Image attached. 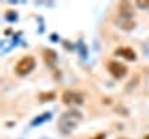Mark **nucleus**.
Here are the masks:
<instances>
[{
	"mask_svg": "<svg viewBox=\"0 0 149 139\" xmlns=\"http://www.w3.org/2000/svg\"><path fill=\"white\" fill-rule=\"evenodd\" d=\"M82 120V113L77 109H69L65 111L63 115H60V120H58V128L62 130L63 133H69L71 130H74V126H78Z\"/></svg>",
	"mask_w": 149,
	"mask_h": 139,
	"instance_id": "f257e3e1",
	"label": "nucleus"
},
{
	"mask_svg": "<svg viewBox=\"0 0 149 139\" xmlns=\"http://www.w3.org/2000/svg\"><path fill=\"white\" fill-rule=\"evenodd\" d=\"M119 17H118V24L123 30H130L134 28V19H132V11H130V4L129 2H121L118 6Z\"/></svg>",
	"mask_w": 149,
	"mask_h": 139,
	"instance_id": "f03ea898",
	"label": "nucleus"
},
{
	"mask_svg": "<svg viewBox=\"0 0 149 139\" xmlns=\"http://www.w3.org/2000/svg\"><path fill=\"white\" fill-rule=\"evenodd\" d=\"M36 67V59L34 56H24L22 59H19L17 65H15V74H19V76H26L28 72H32Z\"/></svg>",
	"mask_w": 149,
	"mask_h": 139,
	"instance_id": "7ed1b4c3",
	"label": "nucleus"
},
{
	"mask_svg": "<svg viewBox=\"0 0 149 139\" xmlns=\"http://www.w3.org/2000/svg\"><path fill=\"white\" fill-rule=\"evenodd\" d=\"M62 102L67 104V106H78V104L84 102V96L80 93L73 91V89H67V91H63V95H62Z\"/></svg>",
	"mask_w": 149,
	"mask_h": 139,
	"instance_id": "20e7f679",
	"label": "nucleus"
},
{
	"mask_svg": "<svg viewBox=\"0 0 149 139\" xmlns=\"http://www.w3.org/2000/svg\"><path fill=\"white\" fill-rule=\"evenodd\" d=\"M106 69L110 71V74L114 78H125L127 76V67L119 61H108L106 63Z\"/></svg>",
	"mask_w": 149,
	"mask_h": 139,
	"instance_id": "39448f33",
	"label": "nucleus"
},
{
	"mask_svg": "<svg viewBox=\"0 0 149 139\" xmlns=\"http://www.w3.org/2000/svg\"><path fill=\"white\" fill-rule=\"evenodd\" d=\"M116 56H123L129 61H134V59H136V52H134L132 48H129V46H119V48H116Z\"/></svg>",
	"mask_w": 149,
	"mask_h": 139,
	"instance_id": "423d86ee",
	"label": "nucleus"
},
{
	"mask_svg": "<svg viewBox=\"0 0 149 139\" xmlns=\"http://www.w3.org/2000/svg\"><path fill=\"white\" fill-rule=\"evenodd\" d=\"M43 58H45L50 65H52V63L56 61V52H52V50H43Z\"/></svg>",
	"mask_w": 149,
	"mask_h": 139,
	"instance_id": "0eeeda50",
	"label": "nucleus"
},
{
	"mask_svg": "<svg viewBox=\"0 0 149 139\" xmlns=\"http://www.w3.org/2000/svg\"><path fill=\"white\" fill-rule=\"evenodd\" d=\"M54 96H56L54 93H41V95H39V100H43V102H45V100H50V98H54Z\"/></svg>",
	"mask_w": 149,
	"mask_h": 139,
	"instance_id": "6e6552de",
	"label": "nucleus"
},
{
	"mask_svg": "<svg viewBox=\"0 0 149 139\" xmlns=\"http://www.w3.org/2000/svg\"><path fill=\"white\" fill-rule=\"evenodd\" d=\"M140 8H149V2H138Z\"/></svg>",
	"mask_w": 149,
	"mask_h": 139,
	"instance_id": "1a4fd4ad",
	"label": "nucleus"
},
{
	"mask_svg": "<svg viewBox=\"0 0 149 139\" xmlns=\"http://www.w3.org/2000/svg\"><path fill=\"white\" fill-rule=\"evenodd\" d=\"M106 136H104V133H97V136L95 137H91V139H104Z\"/></svg>",
	"mask_w": 149,
	"mask_h": 139,
	"instance_id": "9d476101",
	"label": "nucleus"
},
{
	"mask_svg": "<svg viewBox=\"0 0 149 139\" xmlns=\"http://www.w3.org/2000/svg\"><path fill=\"white\" fill-rule=\"evenodd\" d=\"M8 19H9V21H13V19H17V15H13V13H8Z\"/></svg>",
	"mask_w": 149,
	"mask_h": 139,
	"instance_id": "9b49d317",
	"label": "nucleus"
},
{
	"mask_svg": "<svg viewBox=\"0 0 149 139\" xmlns=\"http://www.w3.org/2000/svg\"><path fill=\"white\" fill-rule=\"evenodd\" d=\"M143 139H149V136H146V137H143Z\"/></svg>",
	"mask_w": 149,
	"mask_h": 139,
	"instance_id": "f8f14e48",
	"label": "nucleus"
}]
</instances>
